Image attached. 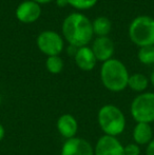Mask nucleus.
Listing matches in <instances>:
<instances>
[{"label": "nucleus", "instance_id": "8", "mask_svg": "<svg viewBox=\"0 0 154 155\" xmlns=\"http://www.w3.org/2000/svg\"><path fill=\"white\" fill-rule=\"evenodd\" d=\"M60 155H94V148L86 139L73 137L64 141Z\"/></svg>", "mask_w": 154, "mask_h": 155}, {"label": "nucleus", "instance_id": "20", "mask_svg": "<svg viewBox=\"0 0 154 155\" xmlns=\"http://www.w3.org/2000/svg\"><path fill=\"white\" fill-rule=\"evenodd\" d=\"M146 154L147 155H154V137L150 143L147 145L146 148Z\"/></svg>", "mask_w": 154, "mask_h": 155}, {"label": "nucleus", "instance_id": "4", "mask_svg": "<svg viewBox=\"0 0 154 155\" xmlns=\"http://www.w3.org/2000/svg\"><path fill=\"white\" fill-rule=\"evenodd\" d=\"M129 37L139 48L154 45V18L146 15L134 18L129 25Z\"/></svg>", "mask_w": 154, "mask_h": 155}, {"label": "nucleus", "instance_id": "13", "mask_svg": "<svg viewBox=\"0 0 154 155\" xmlns=\"http://www.w3.org/2000/svg\"><path fill=\"white\" fill-rule=\"evenodd\" d=\"M132 137L136 145H148L153 139V130L151 128V124L146 123H136L132 132Z\"/></svg>", "mask_w": 154, "mask_h": 155}, {"label": "nucleus", "instance_id": "9", "mask_svg": "<svg viewBox=\"0 0 154 155\" xmlns=\"http://www.w3.org/2000/svg\"><path fill=\"white\" fill-rule=\"evenodd\" d=\"M41 15V6L37 2L27 0L16 8V17L22 23H33Z\"/></svg>", "mask_w": 154, "mask_h": 155}, {"label": "nucleus", "instance_id": "21", "mask_svg": "<svg viewBox=\"0 0 154 155\" xmlns=\"http://www.w3.org/2000/svg\"><path fill=\"white\" fill-rule=\"evenodd\" d=\"M56 4H57L59 8H64L69 4L68 0H56Z\"/></svg>", "mask_w": 154, "mask_h": 155}, {"label": "nucleus", "instance_id": "11", "mask_svg": "<svg viewBox=\"0 0 154 155\" xmlns=\"http://www.w3.org/2000/svg\"><path fill=\"white\" fill-rule=\"evenodd\" d=\"M56 128H57L58 133L66 139L76 137L78 131L77 119L71 114H62L57 119Z\"/></svg>", "mask_w": 154, "mask_h": 155}, {"label": "nucleus", "instance_id": "17", "mask_svg": "<svg viewBox=\"0 0 154 155\" xmlns=\"http://www.w3.org/2000/svg\"><path fill=\"white\" fill-rule=\"evenodd\" d=\"M47 70L51 74H59L64 70V60L57 56H49L45 60Z\"/></svg>", "mask_w": 154, "mask_h": 155}, {"label": "nucleus", "instance_id": "15", "mask_svg": "<svg viewBox=\"0 0 154 155\" xmlns=\"http://www.w3.org/2000/svg\"><path fill=\"white\" fill-rule=\"evenodd\" d=\"M93 32L97 37L107 36L112 29V23L109 18L105 16H99L92 22Z\"/></svg>", "mask_w": 154, "mask_h": 155}, {"label": "nucleus", "instance_id": "10", "mask_svg": "<svg viewBox=\"0 0 154 155\" xmlns=\"http://www.w3.org/2000/svg\"><path fill=\"white\" fill-rule=\"evenodd\" d=\"M92 51L96 60L106 62L112 59L114 54V43L108 36L97 37L94 39L92 45Z\"/></svg>", "mask_w": 154, "mask_h": 155}, {"label": "nucleus", "instance_id": "5", "mask_svg": "<svg viewBox=\"0 0 154 155\" xmlns=\"http://www.w3.org/2000/svg\"><path fill=\"white\" fill-rule=\"evenodd\" d=\"M130 112L136 123H154V93L144 92L136 96L131 102Z\"/></svg>", "mask_w": 154, "mask_h": 155}, {"label": "nucleus", "instance_id": "22", "mask_svg": "<svg viewBox=\"0 0 154 155\" xmlns=\"http://www.w3.org/2000/svg\"><path fill=\"white\" fill-rule=\"evenodd\" d=\"M4 134H5V130H4V127L2 126L1 124H0V141H1L2 139H3Z\"/></svg>", "mask_w": 154, "mask_h": 155}, {"label": "nucleus", "instance_id": "7", "mask_svg": "<svg viewBox=\"0 0 154 155\" xmlns=\"http://www.w3.org/2000/svg\"><path fill=\"white\" fill-rule=\"evenodd\" d=\"M94 155H125V150L117 137L103 135L94 147Z\"/></svg>", "mask_w": 154, "mask_h": 155}, {"label": "nucleus", "instance_id": "16", "mask_svg": "<svg viewBox=\"0 0 154 155\" xmlns=\"http://www.w3.org/2000/svg\"><path fill=\"white\" fill-rule=\"evenodd\" d=\"M138 60L143 64L150 65L154 63V45H147V47L139 48L137 53Z\"/></svg>", "mask_w": 154, "mask_h": 155}, {"label": "nucleus", "instance_id": "19", "mask_svg": "<svg viewBox=\"0 0 154 155\" xmlns=\"http://www.w3.org/2000/svg\"><path fill=\"white\" fill-rule=\"evenodd\" d=\"M123 150H125V155H139L140 154V148L135 143H128V145L123 146Z\"/></svg>", "mask_w": 154, "mask_h": 155}, {"label": "nucleus", "instance_id": "1", "mask_svg": "<svg viewBox=\"0 0 154 155\" xmlns=\"http://www.w3.org/2000/svg\"><path fill=\"white\" fill-rule=\"evenodd\" d=\"M61 30L64 39L77 49L87 47L94 36L92 21L80 13H72L66 17Z\"/></svg>", "mask_w": 154, "mask_h": 155}, {"label": "nucleus", "instance_id": "6", "mask_svg": "<svg viewBox=\"0 0 154 155\" xmlns=\"http://www.w3.org/2000/svg\"><path fill=\"white\" fill-rule=\"evenodd\" d=\"M64 39L54 31H43L37 37V47L41 53L49 56H57L64 50Z\"/></svg>", "mask_w": 154, "mask_h": 155}, {"label": "nucleus", "instance_id": "12", "mask_svg": "<svg viewBox=\"0 0 154 155\" xmlns=\"http://www.w3.org/2000/svg\"><path fill=\"white\" fill-rule=\"evenodd\" d=\"M75 63L80 70L82 71H92L96 65V58L94 56L92 49L88 47H82L77 50L76 54L74 56Z\"/></svg>", "mask_w": 154, "mask_h": 155}, {"label": "nucleus", "instance_id": "3", "mask_svg": "<svg viewBox=\"0 0 154 155\" xmlns=\"http://www.w3.org/2000/svg\"><path fill=\"white\" fill-rule=\"evenodd\" d=\"M97 121L105 135L117 137L126 129V116L114 104H105L97 113Z\"/></svg>", "mask_w": 154, "mask_h": 155}, {"label": "nucleus", "instance_id": "25", "mask_svg": "<svg viewBox=\"0 0 154 155\" xmlns=\"http://www.w3.org/2000/svg\"><path fill=\"white\" fill-rule=\"evenodd\" d=\"M0 104H1V95H0Z\"/></svg>", "mask_w": 154, "mask_h": 155}, {"label": "nucleus", "instance_id": "24", "mask_svg": "<svg viewBox=\"0 0 154 155\" xmlns=\"http://www.w3.org/2000/svg\"><path fill=\"white\" fill-rule=\"evenodd\" d=\"M150 82L152 84V86L154 87V71L151 73V75H150Z\"/></svg>", "mask_w": 154, "mask_h": 155}, {"label": "nucleus", "instance_id": "14", "mask_svg": "<svg viewBox=\"0 0 154 155\" xmlns=\"http://www.w3.org/2000/svg\"><path fill=\"white\" fill-rule=\"evenodd\" d=\"M149 86V79L142 73H135L129 76L128 87L134 92L144 93Z\"/></svg>", "mask_w": 154, "mask_h": 155}, {"label": "nucleus", "instance_id": "18", "mask_svg": "<svg viewBox=\"0 0 154 155\" xmlns=\"http://www.w3.org/2000/svg\"><path fill=\"white\" fill-rule=\"evenodd\" d=\"M68 2L77 10H90L97 3V0H68Z\"/></svg>", "mask_w": 154, "mask_h": 155}, {"label": "nucleus", "instance_id": "23", "mask_svg": "<svg viewBox=\"0 0 154 155\" xmlns=\"http://www.w3.org/2000/svg\"><path fill=\"white\" fill-rule=\"evenodd\" d=\"M32 1L37 2L38 4H44V3H49V2H51L52 0H32Z\"/></svg>", "mask_w": 154, "mask_h": 155}, {"label": "nucleus", "instance_id": "2", "mask_svg": "<svg viewBox=\"0 0 154 155\" xmlns=\"http://www.w3.org/2000/svg\"><path fill=\"white\" fill-rule=\"evenodd\" d=\"M129 72L120 60L112 58L100 68V80L103 87L111 92H121L128 87Z\"/></svg>", "mask_w": 154, "mask_h": 155}]
</instances>
